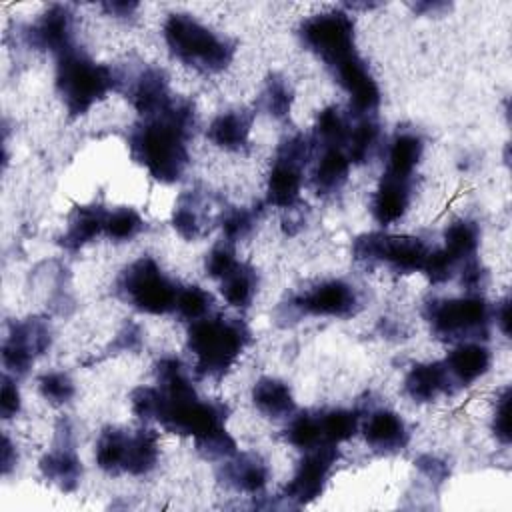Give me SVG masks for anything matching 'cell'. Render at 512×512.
Listing matches in <instances>:
<instances>
[{"instance_id": "14", "label": "cell", "mask_w": 512, "mask_h": 512, "mask_svg": "<svg viewBox=\"0 0 512 512\" xmlns=\"http://www.w3.org/2000/svg\"><path fill=\"white\" fill-rule=\"evenodd\" d=\"M330 72L334 74L342 90L348 94L350 106L356 110V114L368 116L378 108L380 90L374 76L368 70V64L360 58V54H354L346 62L334 66Z\"/></svg>"}, {"instance_id": "27", "label": "cell", "mask_w": 512, "mask_h": 512, "mask_svg": "<svg viewBox=\"0 0 512 512\" xmlns=\"http://www.w3.org/2000/svg\"><path fill=\"white\" fill-rule=\"evenodd\" d=\"M158 436L152 430H138L128 436L124 472L132 476H144L156 468L158 462Z\"/></svg>"}, {"instance_id": "38", "label": "cell", "mask_w": 512, "mask_h": 512, "mask_svg": "<svg viewBox=\"0 0 512 512\" xmlns=\"http://www.w3.org/2000/svg\"><path fill=\"white\" fill-rule=\"evenodd\" d=\"M196 450L206 460H226L236 454V440L224 426H218L198 438H194Z\"/></svg>"}, {"instance_id": "24", "label": "cell", "mask_w": 512, "mask_h": 512, "mask_svg": "<svg viewBox=\"0 0 512 512\" xmlns=\"http://www.w3.org/2000/svg\"><path fill=\"white\" fill-rule=\"evenodd\" d=\"M252 114L246 110H228L218 114L208 126V140L224 150H242L248 144Z\"/></svg>"}, {"instance_id": "31", "label": "cell", "mask_w": 512, "mask_h": 512, "mask_svg": "<svg viewBox=\"0 0 512 512\" xmlns=\"http://www.w3.org/2000/svg\"><path fill=\"white\" fill-rule=\"evenodd\" d=\"M350 126L336 106L324 108L314 126V142L320 148H346Z\"/></svg>"}, {"instance_id": "3", "label": "cell", "mask_w": 512, "mask_h": 512, "mask_svg": "<svg viewBox=\"0 0 512 512\" xmlns=\"http://www.w3.org/2000/svg\"><path fill=\"white\" fill-rule=\"evenodd\" d=\"M248 330L240 320L204 316L188 330V348L196 358V372L202 378H222L248 344Z\"/></svg>"}, {"instance_id": "21", "label": "cell", "mask_w": 512, "mask_h": 512, "mask_svg": "<svg viewBox=\"0 0 512 512\" xmlns=\"http://www.w3.org/2000/svg\"><path fill=\"white\" fill-rule=\"evenodd\" d=\"M108 210L98 204L90 206H76L68 216V224L64 234L60 236V244L66 250H78L84 244L92 242L96 236L104 234Z\"/></svg>"}, {"instance_id": "43", "label": "cell", "mask_w": 512, "mask_h": 512, "mask_svg": "<svg viewBox=\"0 0 512 512\" xmlns=\"http://www.w3.org/2000/svg\"><path fill=\"white\" fill-rule=\"evenodd\" d=\"M492 430L494 436L502 442V444H510V390L504 388L502 394L496 400V410H494V418H492Z\"/></svg>"}, {"instance_id": "30", "label": "cell", "mask_w": 512, "mask_h": 512, "mask_svg": "<svg viewBox=\"0 0 512 512\" xmlns=\"http://www.w3.org/2000/svg\"><path fill=\"white\" fill-rule=\"evenodd\" d=\"M128 432L120 428H106L96 442V464L108 474L124 472V456L128 446Z\"/></svg>"}, {"instance_id": "26", "label": "cell", "mask_w": 512, "mask_h": 512, "mask_svg": "<svg viewBox=\"0 0 512 512\" xmlns=\"http://www.w3.org/2000/svg\"><path fill=\"white\" fill-rule=\"evenodd\" d=\"M424 152V142L416 132H400L394 136L388 148L386 172L412 178Z\"/></svg>"}, {"instance_id": "49", "label": "cell", "mask_w": 512, "mask_h": 512, "mask_svg": "<svg viewBox=\"0 0 512 512\" xmlns=\"http://www.w3.org/2000/svg\"><path fill=\"white\" fill-rule=\"evenodd\" d=\"M492 316L496 318V324L500 326V330L508 336L510 334V300L508 298L502 300Z\"/></svg>"}, {"instance_id": "13", "label": "cell", "mask_w": 512, "mask_h": 512, "mask_svg": "<svg viewBox=\"0 0 512 512\" xmlns=\"http://www.w3.org/2000/svg\"><path fill=\"white\" fill-rule=\"evenodd\" d=\"M40 472L48 482L56 484L64 492H72L80 484L82 464L74 450L72 426L68 424V420L58 422L54 448L42 456Z\"/></svg>"}, {"instance_id": "19", "label": "cell", "mask_w": 512, "mask_h": 512, "mask_svg": "<svg viewBox=\"0 0 512 512\" xmlns=\"http://www.w3.org/2000/svg\"><path fill=\"white\" fill-rule=\"evenodd\" d=\"M490 360V350L480 342H462L442 362L456 388L468 386L484 376L490 368Z\"/></svg>"}, {"instance_id": "18", "label": "cell", "mask_w": 512, "mask_h": 512, "mask_svg": "<svg viewBox=\"0 0 512 512\" xmlns=\"http://www.w3.org/2000/svg\"><path fill=\"white\" fill-rule=\"evenodd\" d=\"M364 440L378 452H398L408 444L406 422L392 410H374L364 426Z\"/></svg>"}, {"instance_id": "8", "label": "cell", "mask_w": 512, "mask_h": 512, "mask_svg": "<svg viewBox=\"0 0 512 512\" xmlns=\"http://www.w3.org/2000/svg\"><path fill=\"white\" fill-rule=\"evenodd\" d=\"M430 248L414 236H394V234H362L352 244V254L360 262H380L396 272H422Z\"/></svg>"}, {"instance_id": "22", "label": "cell", "mask_w": 512, "mask_h": 512, "mask_svg": "<svg viewBox=\"0 0 512 512\" xmlns=\"http://www.w3.org/2000/svg\"><path fill=\"white\" fill-rule=\"evenodd\" d=\"M320 156L312 170V184L316 194L330 196L342 190L350 174V158L344 148H320Z\"/></svg>"}, {"instance_id": "5", "label": "cell", "mask_w": 512, "mask_h": 512, "mask_svg": "<svg viewBox=\"0 0 512 512\" xmlns=\"http://www.w3.org/2000/svg\"><path fill=\"white\" fill-rule=\"evenodd\" d=\"M116 290L132 308L158 316L176 308L180 288L162 272L154 258L142 256L120 272Z\"/></svg>"}, {"instance_id": "37", "label": "cell", "mask_w": 512, "mask_h": 512, "mask_svg": "<svg viewBox=\"0 0 512 512\" xmlns=\"http://www.w3.org/2000/svg\"><path fill=\"white\" fill-rule=\"evenodd\" d=\"M144 230V220L134 208H116L108 212L104 234L116 242H126Z\"/></svg>"}, {"instance_id": "23", "label": "cell", "mask_w": 512, "mask_h": 512, "mask_svg": "<svg viewBox=\"0 0 512 512\" xmlns=\"http://www.w3.org/2000/svg\"><path fill=\"white\" fill-rule=\"evenodd\" d=\"M222 480L234 490L256 494L268 482V468L256 454H234L222 466Z\"/></svg>"}, {"instance_id": "40", "label": "cell", "mask_w": 512, "mask_h": 512, "mask_svg": "<svg viewBox=\"0 0 512 512\" xmlns=\"http://www.w3.org/2000/svg\"><path fill=\"white\" fill-rule=\"evenodd\" d=\"M38 390L50 404H66L72 400L76 388L66 372H46L38 378Z\"/></svg>"}, {"instance_id": "33", "label": "cell", "mask_w": 512, "mask_h": 512, "mask_svg": "<svg viewBox=\"0 0 512 512\" xmlns=\"http://www.w3.org/2000/svg\"><path fill=\"white\" fill-rule=\"evenodd\" d=\"M320 432L324 444H338L352 438L358 430V414L346 408H332L318 412Z\"/></svg>"}, {"instance_id": "36", "label": "cell", "mask_w": 512, "mask_h": 512, "mask_svg": "<svg viewBox=\"0 0 512 512\" xmlns=\"http://www.w3.org/2000/svg\"><path fill=\"white\" fill-rule=\"evenodd\" d=\"M286 440L300 448V450H310L316 446H322V432H320V422H318V412H302L294 416L286 428Z\"/></svg>"}, {"instance_id": "6", "label": "cell", "mask_w": 512, "mask_h": 512, "mask_svg": "<svg viewBox=\"0 0 512 512\" xmlns=\"http://www.w3.org/2000/svg\"><path fill=\"white\" fill-rule=\"evenodd\" d=\"M494 310L480 296H460L430 300L424 308V316L438 338L462 340L486 336Z\"/></svg>"}, {"instance_id": "29", "label": "cell", "mask_w": 512, "mask_h": 512, "mask_svg": "<svg viewBox=\"0 0 512 512\" xmlns=\"http://www.w3.org/2000/svg\"><path fill=\"white\" fill-rule=\"evenodd\" d=\"M256 272L238 262L222 280H220V292L224 300L234 308H244L252 302L256 294Z\"/></svg>"}, {"instance_id": "12", "label": "cell", "mask_w": 512, "mask_h": 512, "mask_svg": "<svg viewBox=\"0 0 512 512\" xmlns=\"http://www.w3.org/2000/svg\"><path fill=\"white\" fill-rule=\"evenodd\" d=\"M358 292L344 280H324L288 304L296 316L346 318L358 310Z\"/></svg>"}, {"instance_id": "44", "label": "cell", "mask_w": 512, "mask_h": 512, "mask_svg": "<svg viewBox=\"0 0 512 512\" xmlns=\"http://www.w3.org/2000/svg\"><path fill=\"white\" fill-rule=\"evenodd\" d=\"M18 410H20V392H18L14 380L4 376L2 394H0V414L4 420H8V418L16 416Z\"/></svg>"}, {"instance_id": "39", "label": "cell", "mask_w": 512, "mask_h": 512, "mask_svg": "<svg viewBox=\"0 0 512 512\" xmlns=\"http://www.w3.org/2000/svg\"><path fill=\"white\" fill-rule=\"evenodd\" d=\"M212 308V296L200 288V286H186V288H180L178 290V298H176V312L194 322V320H200L204 316H208Z\"/></svg>"}, {"instance_id": "4", "label": "cell", "mask_w": 512, "mask_h": 512, "mask_svg": "<svg viewBox=\"0 0 512 512\" xmlns=\"http://www.w3.org/2000/svg\"><path fill=\"white\" fill-rule=\"evenodd\" d=\"M54 82L70 116H82L116 86V76L72 46L56 56Z\"/></svg>"}, {"instance_id": "17", "label": "cell", "mask_w": 512, "mask_h": 512, "mask_svg": "<svg viewBox=\"0 0 512 512\" xmlns=\"http://www.w3.org/2000/svg\"><path fill=\"white\" fill-rule=\"evenodd\" d=\"M452 390L454 384L442 360L414 364L404 378V392L414 402H432Z\"/></svg>"}, {"instance_id": "41", "label": "cell", "mask_w": 512, "mask_h": 512, "mask_svg": "<svg viewBox=\"0 0 512 512\" xmlns=\"http://www.w3.org/2000/svg\"><path fill=\"white\" fill-rule=\"evenodd\" d=\"M258 220V212L252 208H230L224 216H222V232L226 242H236V240H244L256 226Z\"/></svg>"}, {"instance_id": "45", "label": "cell", "mask_w": 512, "mask_h": 512, "mask_svg": "<svg viewBox=\"0 0 512 512\" xmlns=\"http://www.w3.org/2000/svg\"><path fill=\"white\" fill-rule=\"evenodd\" d=\"M140 328L136 324H126L124 330L116 336L114 344H112V350H118V352H126V350H132V348H138L140 344Z\"/></svg>"}, {"instance_id": "42", "label": "cell", "mask_w": 512, "mask_h": 512, "mask_svg": "<svg viewBox=\"0 0 512 512\" xmlns=\"http://www.w3.org/2000/svg\"><path fill=\"white\" fill-rule=\"evenodd\" d=\"M236 264H238V260H236V254H234V248L230 242H222V244L214 246L210 250V254L206 256V272L218 280H222Z\"/></svg>"}, {"instance_id": "20", "label": "cell", "mask_w": 512, "mask_h": 512, "mask_svg": "<svg viewBox=\"0 0 512 512\" xmlns=\"http://www.w3.org/2000/svg\"><path fill=\"white\" fill-rule=\"evenodd\" d=\"M130 100L144 118L162 112L172 102L166 74L160 68L142 70L132 82Z\"/></svg>"}, {"instance_id": "15", "label": "cell", "mask_w": 512, "mask_h": 512, "mask_svg": "<svg viewBox=\"0 0 512 512\" xmlns=\"http://www.w3.org/2000/svg\"><path fill=\"white\" fill-rule=\"evenodd\" d=\"M72 26H74L72 10L64 4H54L48 10H44L36 22L28 26L26 40L32 48L50 50L58 56L74 46Z\"/></svg>"}, {"instance_id": "2", "label": "cell", "mask_w": 512, "mask_h": 512, "mask_svg": "<svg viewBox=\"0 0 512 512\" xmlns=\"http://www.w3.org/2000/svg\"><path fill=\"white\" fill-rule=\"evenodd\" d=\"M164 40L174 58L206 74L228 68L234 58V44L228 38L216 34L184 12L168 14L164 22Z\"/></svg>"}, {"instance_id": "32", "label": "cell", "mask_w": 512, "mask_h": 512, "mask_svg": "<svg viewBox=\"0 0 512 512\" xmlns=\"http://www.w3.org/2000/svg\"><path fill=\"white\" fill-rule=\"evenodd\" d=\"M380 138V126L370 118L364 116L354 128H350L346 140V154L352 164H364L370 160L376 144Z\"/></svg>"}, {"instance_id": "35", "label": "cell", "mask_w": 512, "mask_h": 512, "mask_svg": "<svg viewBox=\"0 0 512 512\" xmlns=\"http://www.w3.org/2000/svg\"><path fill=\"white\" fill-rule=\"evenodd\" d=\"M172 226L186 240H196L204 232V216L200 210V198L196 194L188 192L180 196L174 208Z\"/></svg>"}, {"instance_id": "25", "label": "cell", "mask_w": 512, "mask_h": 512, "mask_svg": "<svg viewBox=\"0 0 512 512\" xmlns=\"http://www.w3.org/2000/svg\"><path fill=\"white\" fill-rule=\"evenodd\" d=\"M252 402L254 406L268 418H288L294 412V396L286 382L264 376L252 388Z\"/></svg>"}, {"instance_id": "10", "label": "cell", "mask_w": 512, "mask_h": 512, "mask_svg": "<svg viewBox=\"0 0 512 512\" xmlns=\"http://www.w3.org/2000/svg\"><path fill=\"white\" fill-rule=\"evenodd\" d=\"M304 452L292 480L284 488V498L294 506H304L322 494L334 462L338 460L336 444H322Z\"/></svg>"}, {"instance_id": "47", "label": "cell", "mask_w": 512, "mask_h": 512, "mask_svg": "<svg viewBox=\"0 0 512 512\" xmlns=\"http://www.w3.org/2000/svg\"><path fill=\"white\" fill-rule=\"evenodd\" d=\"M102 8L110 14V16H116V18H126V16H132V12L138 8L136 2H104Z\"/></svg>"}, {"instance_id": "1", "label": "cell", "mask_w": 512, "mask_h": 512, "mask_svg": "<svg viewBox=\"0 0 512 512\" xmlns=\"http://www.w3.org/2000/svg\"><path fill=\"white\" fill-rule=\"evenodd\" d=\"M194 130V108L188 100L172 98L158 114L132 128L128 148L148 174L164 184L182 178L188 166V140Z\"/></svg>"}, {"instance_id": "46", "label": "cell", "mask_w": 512, "mask_h": 512, "mask_svg": "<svg viewBox=\"0 0 512 512\" xmlns=\"http://www.w3.org/2000/svg\"><path fill=\"white\" fill-rule=\"evenodd\" d=\"M418 468L426 474V476H430V478H434V480H442L444 476H446V464L444 462H440L438 458H434V456H422V458H418Z\"/></svg>"}, {"instance_id": "34", "label": "cell", "mask_w": 512, "mask_h": 512, "mask_svg": "<svg viewBox=\"0 0 512 512\" xmlns=\"http://www.w3.org/2000/svg\"><path fill=\"white\" fill-rule=\"evenodd\" d=\"M292 100H294V92H292L290 82L286 78L274 74L268 78V82L260 94L258 108L276 120H284L290 114Z\"/></svg>"}, {"instance_id": "48", "label": "cell", "mask_w": 512, "mask_h": 512, "mask_svg": "<svg viewBox=\"0 0 512 512\" xmlns=\"http://www.w3.org/2000/svg\"><path fill=\"white\" fill-rule=\"evenodd\" d=\"M16 460H18L16 448H14V444L10 442V438L4 436V438H2V472L8 474V472L16 466Z\"/></svg>"}, {"instance_id": "28", "label": "cell", "mask_w": 512, "mask_h": 512, "mask_svg": "<svg viewBox=\"0 0 512 512\" xmlns=\"http://www.w3.org/2000/svg\"><path fill=\"white\" fill-rule=\"evenodd\" d=\"M480 244V230L472 220H454L444 232V252L456 262L474 258Z\"/></svg>"}, {"instance_id": "16", "label": "cell", "mask_w": 512, "mask_h": 512, "mask_svg": "<svg viewBox=\"0 0 512 512\" xmlns=\"http://www.w3.org/2000/svg\"><path fill=\"white\" fill-rule=\"evenodd\" d=\"M410 190H412V178L384 172L382 180L372 196L374 220L384 226L400 220L408 210Z\"/></svg>"}, {"instance_id": "11", "label": "cell", "mask_w": 512, "mask_h": 512, "mask_svg": "<svg viewBox=\"0 0 512 512\" xmlns=\"http://www.w3.org/2000/svg\"><path fill=\"white\" fill-rule=\"evenodd\" d=\"M50 346V326L44 318H26L14 322L2 344V364L8 372L20 376L30 370L34 360Z\"/></svg>"}, {"instance_id": "9", "label": "cell", "mask_w": 512, "mask_h": 512, "mask_svg": "<svg viewBox=\"0 0 512 512\" xmlns=\"http://www.w3.org/2000/svg\"><path fill=\"white\" fill-rule=\"evenodd\" d=\"M312 144L306 136L294 134L280 142L266 184V200L278 208L292 210L300 198L302 172L310 158Z\"/></svg>"}, {"instance_id": "7", "label": "cell", "mask_w": 512, "mask_h": 512, "mask_svg": "<svg viewBox=\"0 0 512 512\" xmlns=\"http://www.w3.org/2000/svg\"><path fill=\"white\" fill-rule=\"evenodd\" d=\"M302 44L314 52L330 70L356 52L354 22L344 10H328L310 16L300 26Z\"/></svg>"}]
</instances>
